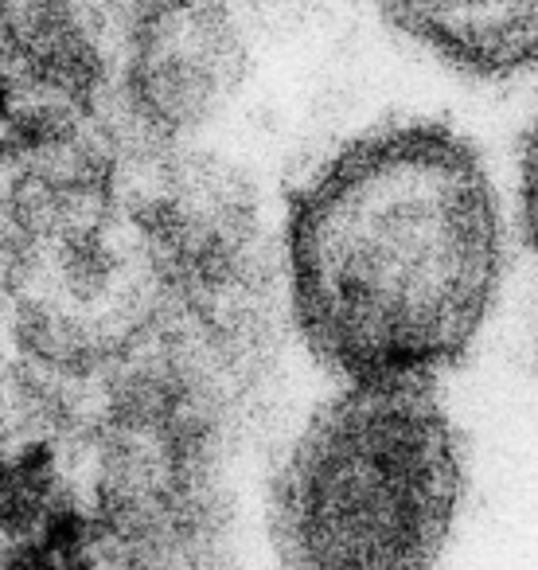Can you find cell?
Returning a JSON list of instances; mask_svg holds the SVG:
<instances>
[{
  "label": "cell",
  "mask_w": 538,
  "mask_h": 570,
  "mask_svg": "<svg viewBox=\"0 0 538 570\" xmlns=\"http://www.w3.org/2000/svg\"><path fill=\"white\" fill-rule=\"evenodd\" d=\"M250 12L258 20H269V24H305V20L320 17V12L332 4V0H246Z\"/></svg>",
  "instance_id": "cell-5"
},
{
  "label": "cell",
  "mask_w": 538,
  "mask_h": 570,
  "mask_svg": "<svg viewBox=\"0 0 538 570\" xmlns=\"http://www.w3.org/2000/svg\"><path fill=\"white\" fill-rule=\"evenodd\" d=\"M4 153H9V149H4V137H0V160H4Z\"/></svg>",
  "instance_id": "cell-7"
},
{
  "label": "cell",
  "mask_w": 538,
  "mask_h": 570,
  "mask_svg": "<svg viewBox=\"0 0 538 570\" xmlns=\"http://www.w3.org/2000/svg\"><path fill=\"white\" fill-rule=\"evenodd\" d=\"M9 114H12V87H9V79L0 75V121L9 118Z\"/></svg>",
  "instance_id": "cell-6"
},
{
  "label": "cell",
  "mask_w": 538,
  "mask_h": 570,
  "mask_svg": "<svg viewBox=\"0 0 538 570\" xmlns=\"http://www.w3.org/2000/svg\"><path fill=\"white\" fill-rule=\"evenodd\" d=\"M289 302L343 383H437L499 289L504 230L484 160L410 121L343 145L289 199Z\"/></svg>",
  "instance_id": "cell-1"
},
{
  "label": "cell",
  "mask_w": 538,
  "mask_h": 570,
  "mask_svg": "<svg viewBox=\"0 0 538 570\" xmlns=\"http://www.w3.org/2000/svg\"><path fill=\"white\" fill-rule=\"evenodd\" d=\"M382 12L457 71L499 79L538 63V0H382Z\"/></svg>",
  "instance_id": "cell-3"
},
{
  "label": "cell",
  "mask_w": 538,
  "mask_h": 570,
  "mask_svg": "<svg viewBox=\"0 0 538 570\" xmlns=\"http://www.w3.org/2000/svg\"><path fill=\"white\" fill-rule=\"evenodd\" d=\"M522 230L538 258V114L522 141Z\"/></svg>",
  "instance_id": "cell-4"
},
{
  "label": "cell",
  "mask_w": 538,
  "mask_h": 570,
  "mask_svg": "<svg viewBox=\"0 0 538 570\" xmlns=\"http://www.w3.org/2000/svg\"><path fill=\"white\" fill-rule=\"evenodd\" d=\"M465 497V450L434 383H348L273 484L286 570H437Z\"/></svg>",
  "instance_id": "cell-2"
}]
</instances>
